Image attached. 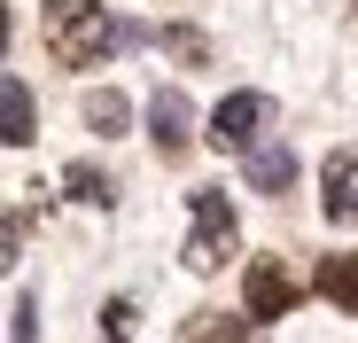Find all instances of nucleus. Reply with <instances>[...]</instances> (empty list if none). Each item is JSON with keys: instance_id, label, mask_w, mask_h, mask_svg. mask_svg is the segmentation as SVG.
I'll list each match as a JSON object with an SVG mask.
<instances>
[{"instance_id": "nucleus-8", "label": "nucleus", "mask_w": 358, "mask_h": 343, "mask_svg": "<svg viewBox=\"0 0 358 343\" xmlns=\"http://www.w3.org/2000/svg\"><path fill=\"white\" fill-rule=\"evenodd\" d=\"M0 141H8V148H24L31 141V86L8 71V78H0Z\"/></svg>"}, {"instance_id": "nucleus-12", "label": "nucleus", "mask_w": 358, "mask_h": 343, "mask_svg": "<svg viewBox=\"0 0 358 343\" xmlns=\"http://www.w3.org/2000/svg\"><path fill=\"white\" fill-rule=\"evenodd\" d=\"M242 335H250L242 320H218V312H195V328L179 335V343H242Z\"/></svg>"}, {"instance_id": "nucleus-10", "label": "nucleus", "mask_w": 358, "mask_h": 343, "mask_svg": "<svg viewBox=\"0 0 358 343\" xmlns=\"http://www.w3.org/2000/svg\"><path fill=\"white\" fill-rule=\"evenodd\" d=\"M86 125H94L101 141H109V133H125V125H133V109H125V94H109V86H101V94H86Z\"/></svg>"}, {"instance_id": "nucleus-13", "label": "nucleus", "mask_w": 358, "mask_h": 343, "mask_svg": "<svg viewBox=\"0 0 358 343\" xmlns=\"http://www.w3.org/2000/svg\"><path fill=\"white\" fill-rule=\"evenodd\" d=\"M101 320H109V328H101V343H133V320H141V312H133V297H117Z\"/></svg>"}, {"instance_id": "nucleus-5", "label": "nucleus", "mask_w": 358, "mask_h": 343, "mask_svg": "<svg viewBox=\"0 0 358 343\" xmlns=\"http://www.w3.org/2000/svg\"><path fill=\"white\" fill-rule=\"evenodd\" d=\"M320 211L335 226H358V148H335L320 164Z\"/></svg>"}, {"instance_id": "nucleus-7", "label": "nucleus", "mask_w": 358, "mask_h": 343, "mask_svg": "<svg viewBox=\"0 0 358 343\" xmlns=\"http://www.w3.org/2000/svg\"><path fill=\"white\" fill-rule=\"evenodd\" d=\"M187 125H195V109H187V94H171V86H164V94L148 102V141H156L164 156H179V148L195 141Z\"/></svg>"}, {"instance_id": "nucleus-6", "label": "nucleus", "mask_w": 358, "mask_h": 343, "mask_svg": "<svg viewBox=\"0 0 358 343\" xmlns=\"http://www.w3.org/2000/svg\"><path fill=\"white\" fill-rule=\"evenodd\" d=\"M242 180H250V195H288L296 188V148L288 141H257L242 156Z\"/></svg>"}, {"instance_id": "nucleus-11", "label": "nucleus", "mask_w": 358, "mask_h": 343, "mask_svg": "<svg viewBox=\"0 0 358 343\" xmlns=\"http://www.w3.org/2000/svg\"><path fill=\"white\" fill-rule=\"evenodd\" d=\"M63 188H71V195H78V203H101V211H109V203H117V188H109V180H101V172H94V164H71V172H63Z\"/></svg>"}, {"instance_id": "nucleus-9", "label": "nucleus", "mask_w": 358, "mask_h": 343, "mask_svg": "<svg viewBox=\"0 0 358 343\" xmlns=\"http://www.w3.org/2000/svg\"><path fill=\"white\" fill-rule=\"evenodd\" d=\"M312 289H320L327 304L358 312V258H320V281H312Z\"/></svg>"}, {"instance_id": "nucleus-2", "label": "nucleus", "mask_w": 358, "mask_h": 343, "mask_svg": "<svg viewBox=\"0 0 358 343\" xmlns=\"http://www.w3.org/2000/svg\"><path fill=\"white\" fill-rule=\"evenodd\" d=\"M187 211H195V226H187V273H218L234 250H242V218H234V203L218 188H195Z\"/></svg>"}, {"instance_id": "nucleus-1", "label": "nucleus", "mask_w": 358, "mask_h": 343, "mask_svg": "<svg viewBox=\"0 0 358 343\" xmlns=\"http://www.w3.org/2000/svg\"><path fill=\"white\" fill-rule=\"evenodd\" d=\"M39 31H47V55L63 71H94L109 47H125V24L101 0H39Z\"/></svg>"}, {"instance_id": "nucleus-3", "label": "nucleus", "mask_w": 358, "mask_h": 343, "mask_svg": "<svg viewBox=\"0 0 358 343\" xmlns=\"http://www.w3.org/2000/svg\"><path fill=\"white\" fill-rule=\"evenodd\" d=\"M265 125H273V94H226L218 109H210V148H234V156H250L257 141H265Z\"/></svg>"}, {"instance_id": "nucleus-15", "label": "nucleus", "mask_w": 358, "mask_h": 343, "mask_svg": "<svg viewBox=\"0 0 358 343\" xmlns=\"http://www.w3.org/2000/svg\"><path fill=\"white\" fill-rule=\"evenodd\" d=\"M164 47H171V55H187V63H203V55H210L195 31H164Z\"/></svg>"}, {"instance_id": "nucleus-14", "label": "nucleus", "mask_w": 358, "mask_h": 343, "mask_svg": "<svg viewBox=\"0 0 358 343\" xmlns=\"http://www.w3.org/2000/svg\"><path fill=\"white\" fill-rule=\"evenodd\" d=\"M8 320H16V328H8V343H31V335H39V328H31V320H39V304H31V297H16V304H8Z\"/></svg>"}, {"instance_id": "nucleus-4", "label": "nucleus", "mask_w": 358, "mask_h": 343, "mask_svg": "<svg viewBox=\"0 0 358 343\" xmlns=\"http://www.w3.org/2000/svg\"><path fill=\"white\" fill-rule=\"evenodd\" d=\"M296 273L280 265V258H250V273H242V312L250 320H288L296 312Z\"/></svg>"}]
</instances>
